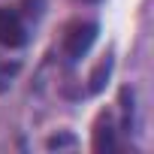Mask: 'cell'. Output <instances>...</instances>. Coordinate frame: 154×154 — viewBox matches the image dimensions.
<instances>
[{
  "mask_svg": "<svg viewBox=\"0 0 154 154\" xmlns=\"http://www.w3.org/2000/svg\"><path fill=\"white\" fill-rule=\"evenodd\" d=\"M27 42V27L15 9L0 6V45L3 48H21Z\"/></svg>",
  "mask_w": 154,
  "mask_h": 154,
  "instance_id": "cell-2",
  "label": "cell"
},
{
  "mask_svg": "<svg viewBox=\"0 0 154 154\" xmlns=\"http://www.w3.org/2000/svg\"><path fill=\"white\" fill-rule=\"evenodd\" d=\"M97 39V24L94 21H79V24H72L69 33L63 36V51L69 60H79Z\"/></svg>",
  "mask_w": 154,
  "mask_h": 154,
  "instance_id": "cell-1",
  "label": "cell"
}]
</instances>
